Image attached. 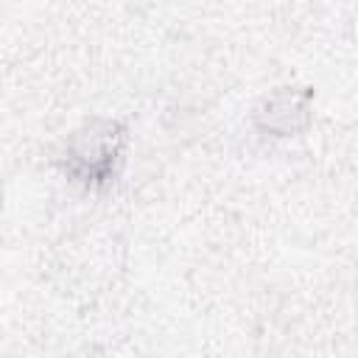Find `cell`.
<instances>
[{"instance_id": "6da1fadb", "label": "cell", "mask_w": 358, "mask_h": 358, "mask_svg": "<svg viewBox=\"0 0 358 358\" xmlns=\"http://www.w3.org/2000/svg\"><path fill=\"white\" fill-rule=\"evenodd\" d=\"M117 157V145H115V137L106 134H90V145H78L73 151V162L81 168V176L84 182H95V179H103L112 168Z\"/></svg>"}]
</instances>
